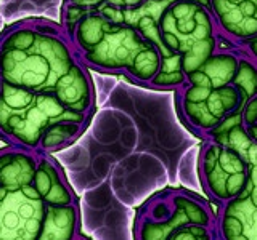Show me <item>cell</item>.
Returning a JSON list of instances; mask_svg holds the SVG:
<instances>
[{
	"instance_id": "1",
	"label": "cell",
	"mask_w": 257,
	"mask_h": 240,
	"mask_svg": "<svg viewBox=\"0 0 257 240\" xmlns=\"http://www.w3.org/2000/svg\"><path fill=\"white\" fill-rule=\"evenodd\" d=\"M95 108L92 70L60 21L31 16L0 30V141L55 154L82 136Z\"/></svg>"
},
{
	"instance_id": "2",
	"label": "cell",
	"mask_w": 257,
	"mask_h": 240,
	"mask_svg": "<svg viewBox=\"0 0 257 240\" xmlns=\"http://www.w3.org/2000/svg\"><path fill=\"white\" fill-rule=\"evenodd\" d=\"M0 240H88L77 196L52 154L0 148Z\"/></svg>"
},
{
	"instance_id": "3",
	"label": "cell",
	"mask_w": 257,
	"mask_h": 240,
	"mask_svg": "<svg viewBox=\"0 0 257 240\" xmlns=\"http://www.w3.org/2000/svg\"><path fill=\"white\" fill-rule=\"evenodd\" d=\"M60 24L90 70L127 77L147 88L159 74L161 53L137 28L98 13L60 14Z\"/></svg>"
},
{
	"instance_id": "4",
	"label": "cell",
	"mask_w": 257,
	"mask_h": 240,
	"mask_svg": "<svg viewBox=\"0 0 257 240\" xmlns=\"http://www.w3.org/2000/svg\"><path fill=\"white\" fill-rule=\"evenodd\" d=\"M163 64L153 90H179L187 77L222 48V38L209 8L196 2H171L158 20Z\"/></svg>"
},
{
	"instance_id": "5",
	"label": "cell",
	"mask_w": 257,
	"mask_h": 240,
	"mask_svg": "<svg viewBox=\"0 0 257 240\" xmlns=\"http://www.w3.org/2000/svg\"><path fill=\"white\" fill-rule=\"evenodd\" d=\"M239 61L241 48L222 46L177 90L180 118L201 140L249 101L236 82Z\"/></svg>"
},
{
	"instance_id": "6",
	"label": "cell",
	"mask_w": 257,
	"mask_h": 240,
	"mask_svg": "<svg viewBox=\"0 0 257 240\" xmlns=\"http://www.w3.org/2000/svg\"><path fill=\"white\" fill-rule=\"evenodd\" d=\"M188 224L215 226L217 214L206 200L190 190H164L139 212L134 224L135 240H169Z\"/></svg>"
},
{
	"instance_id": "7",
	"label": "cell",
	"mask_w": 257,
	"mask_h": 240,
	"mask_svg": "<svg viewBox=\"0 0 257 240\" xmlns=\"http://www.w3.org/2000/svg\"><path fill=\"white\" fill-rule=\"evenodd\" d=\"M203 141L198 162L201 189L220 206L243 194L251 166L238 150L211 140Z\"/></svg>"
},
{
	"instance_id": "8",
	"label": "cell",
	"mask_w": 257,
	"mask_h": 240,
	"mask_svg": "<svg viewBox=\"0 0 257 240\" xmlns=\"http://www.w3.org/2000/svg\"><path fill=\"white\" fill-rule=\"evenodd\" d=\"M209 12L228 45L244 48L257 38V0H209Z\"/></svg>"
},
{
	"instance_id": "9",
	"label": "cell",
	"mask_w": 257,
	"mask_h": 240,
	"mask_svg": "<svg viewBox=\"0 0 257 240\" xmlns=\"http://www.w3.org/2000/svg\"><path fill=\"white\" fill-rule=\"evenodd\" d=\"M219 240H257V204L241 194L219 206L217 213Z\"/></svg>"
},
{
	"instance_id": "10",
	"label": "cell",
	"mask_w": 257,
	"mask_h": 240,
	"mask_svg": "<svg viewBox=\"0 0 257 240\" xmlns=\"http://www.w3.org/2000/svg\"><path fill=\"white\" fill-rule=\"evenodd\" d=\"M148 0H63L61 13L90 12L98 8H114V10H135Z\"/></svg>"
},
{
	"instance_id": "11",
	"label": "cell",
	"mask_w": 257,
	"mask_h": 240,
	"mask_svg": "<svg viewBox=\"0 0 257 240\" xmlns=\"http://www.w3.org/2000/svg\"><path fill=\"white\" fill-rule=\"evenodd\" d=\"M169 240H219V232L215 226H199V224H188L177 229Z\"/></svg>"
},
{
	"instance_id": "12",
	"label": "cell",
	"mask_w": 257,
	"mask_h": 240,
	"mask_svg": "<svg viewBox=\"0 0 257 240\" xmlns=\"http://www.w3.org/2000/svg\"><path fill=\"white\" fill-rule=\"evenodd\" d=\"M243 122L246 126H251L257 124V96L246 102L243 109Z\"/></svg>"
},
{
	"instance_id": "13",
	"label": "cell",
	"mask_w": 257,
	"mask_h": 240,
	"mask_svg": "<svg viewBox=\"0 0 257 240\" xmlns=\"http://www.w3.org/2000/svg\"><path fill=\"white\" fill-rule=\"evenodd\" d=\"M171 2H177V0H148V4L155 8L156 12H164L163 8H166L169 4ZM187 2H196V4H199V5H203V6H206V8H209V0H187Z\"/></svg>"
},
{
	"instance_id": "14",
	"label": "cell",
	"mask_w": 257,
	"mask_h": 240,
	"mask_svg": "<svg viewBox=\"0 0 257 240\" xmlns=\"http://www.w3.org/2000/svg\"><path fill=\"white\" fill-rule=\"evenodd\" d=\"M241 50L246 52V53H247L249 56H251V58L257 62V38H254L251 44L246 45L244 48H241Z\"/></svg>"
},
{
	"instance_id": "15",
	"label": "cell",
	"mask_w": 257,
	"mask_h": 240,
	"mask_svg": "<svg viewBox=\"0 0 257 240\" xmlns=\"http://www.w3.org/2000/svg\"><path fill=\"white\" fill-rule=\"evenodd\" d=\"M247 128V133H249V136L252 138V141L257 144V124L255 125H251V126H246Z\"/></svg>"
}]
</instances>
